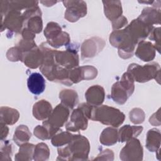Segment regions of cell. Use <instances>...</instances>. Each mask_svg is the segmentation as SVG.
<instances>
[{
    "mask_svg": "<svg viewBox=\"0 0 161 161\" xmlns=\"http://www.w3.org/2000/svg\"><path fill=\"white\" fill-rule=\"evenodd\" d=\"M145 114L142 109L139 108L133 109L130 113V119L133 123H141L143 121Z\"/></svg>",
    "mask_w": 161,
    "mask_h": 161,
    "instance_id": "1f68e13d",
    "label": "cell"
},
{
    "mask_svg": "<svg viewBox=\"0 0 161 161\" xmlns=\"http://www.w3.org/2000/svg\"><path fill=\"white\" fill-rule=\"evenodd\" d=\"M52 113L51 104L45 100H41L36 103L33 108V114L38 119H44L48 118Z\"/></svg>",
    "mask_w": 161,
    "mask_h": 161,
    "instance_id": "e0dca14e",
    "label": "cell"
},
{
    "mask_svg": "<svg viewBox=\"0 0 161 161\" xmlns=\"http://www.w3.org/2000/svg\"><path fill=\"white\" fill-rule=\"evenodd\" d=\"M27 86L29 91L35 95L42 94L45 89V80L40 73L34 72L30 75Z\"/></svg>",
    "mask_w": 161,
    "mask_h": 161,
    "instance_id": "7c38bea8",
    "label": "cell"
},
{
    "mask_svg": "<svg viewBox=\"0 0 161 161\" xmlns=\"http://www.w3.org/2000/svg\"><path fill=\"white\" fill-rule=\"evenodd\" d=\"M143 149L138 140L133 138L128 141L127 144L120 152V158L123 160H142Z\"/></svg>",
    "mask_w": 161,
    "mask_h": 161,
    "instance_id": "9c48e42d",
    "label": "cell"
},
{
    "mask_svg": "<svg viewBox=\"0 0 161 161\" xmlns=\"http://www.w3.org/2000/svg\"><path fill=\"white\" fill-rule=\"evenodd\" d=\"M143 130L142 126L125 125L119 129L118 133V140L123 142L128 141L139 135Z\"/></svg>",
    "mask_w": 161,
    "mask_h": 161,
    "instance_id": "d6986e66",
    "label": "cell"
},
{
    "mask_svg": "<svg viewBox=\"0 0 161 161\" xmlns=\"http://www.w3.org/2000/svg\"><path fill=\"white\" fill-rule=\"evenodd\" d=\"M87 103L91 106H99L104 98V91L102 87L96 85L89 87L85 94Z\"/></svg>",
    "mask_w": 161,
    "mask_h": 161,
    "instance_id": "4fadbf2b",
    "label": "cell"
},
{
    "mask_svg": "<svg viewBox=\"0 0 161 161\" xmlns=\"http://www.w3.org/2000/svg\"><path fill=\"white\" fill-rule=\"evenodd\" d=\"M152 25H147L139 19H134L126 28L131 36L137 43L138 41L142 40L147 37L152 29Z\"/></svg>",
    "mask_w": 161,
    "mask_h": 161,
    "instance_id": "30bf717a",
    "label": "cell"
},
{
    "mask_svg": "<svg viewBox=\"0 0 161 161\" xmlns=\"http://www.w3.org/2000/svg\"><path fill=\"white\" fill-rule=\"evenodd\" d=\"M160 133L158 130L152 129L150 130L147 133L146 146L147 148L151 151L154 152L160 147Z\"/></svg>",
    "mask_w": 161,
    "mask_h": 161,
    "instance_id": "603a6c76",
    "label": "cell"
},
{
    "mask_svg": "<svg viewBox=\"0 0 161 161\" xmlns=\"http://www.w3.org/2000/svg\"><path fill=\"white\" fill-rule=\"evenodd\" d=\"M31 133L25 125H20L16 129L14 134L13 140L17 145H21L29 140Z\"/></svg>",
    "mask_w": 161,
    "mask_h": 161,
    "instance_id": "d4e9b609",
    "label": "cell"
},
{
    "mask_svg": "<svg viewBox=\"0 0 161 161\" xmlns=\"http://www.w3.org/2000/svg\"><path fill=\"white\" fill-rule=\"evenodd\" d=\"M24 19L23 15L19 11L12 9L6 14L4 19V26L11 31H19L21 28Z\"/></svg>",
    "mask_w": 161,
    "mask_h": 161,
    "instance_id": "8fae6325",
    "label": "cell"
},
{
    "mask_svg": "<svg viewBox=\"0 0 161 161\" xmlns=\"http://www.w3.org/2000/svg\"><path fill=\"white\" fill-rule=\"evenodd\" d=\"M104 3V13L107 18L111 21L118 18L122 14L121 4L119 1H103Z\"/></svg>",
    "mask_w": 161,
    "mask_h": 161,
    "instance_id": "ac0fdd59",
    "label": "cell"
},
{
    "mask_svg": "<svg viewBox=\"0 0 161 161\" xmlns=\"http://www.w3.org/2000/svg\"><path fill=\"white\" fill-rule=\"evenodd\" d=\"M19 118V113L16 109L8 107L1 108V123L7 125L15 123Z\"/></svg>",
    "mask_w": 161,
    "mask_h": 161,
    "instance_id": "44dd1931",
    "label": "cell"
},
{
    "mask_svg": "<svg viewBox=\"0 0 161 161\" xmlns=\"http://www.w3.org/2000/svg\"><path fill=\"white\" fill-rule=\"evenodd\" d=\"M34 159L36 160H47L49 156V150L47 145L43 143H41L35 147Z\"/></svg>",
    "mask_w": 161,
    "mask_h": 161,
    "instance_id": "f546056e",
    "label": "cell"
},
{
    "mask_svg": "<svg viewBox=\"0 0 161 161\" xmlns=\"http://www.w3.org/2000/svg\"><path fill=\"white\" fill-rule=\"evenodd\" d=\"M109 42L113 46L119 48V55L123 58H128L132 56L136 44L127 28L113 31L110 35Z\"/></svg>",
    "mask_w": 161,
    "mask_h": 161,
    "instance_id": "3957f363",
    "label": "cell"
},
{
    "mask_svg": "<svg viewBox=\"0 0 161 161\" xmlns=\"http://www.w3.org/2000/svg\"><path fill=\"white\" fill-rule=\"evenodd\" d=\"M92 107L89 104L82 103L77 109L74 110L70 121L66 125V129L72 131L85 130L87 126V119H91Z\"/></svg>",
    "mask_w": 161,
    "mask_h": 161,
    "instance_id": "277c9868",
    "label": "cell"
},
{
    "mask_svg": "<svg viewBox=\"0 0 161 161\" xmlns=\"http://www.w3.org/2000/svg\"><path fill=\"white\" fill-rule=\"evenodd\" d=\"M35 146L33 144L25 143L21 145L19 152L16 155L15 160H31Z\"/></svg>",
    "mask_w": 161,
    "mask_h": 161,
    "instance_id": "484cf974",
    "label": "cell"
},
{
    "mask_svg": "<svg viewBox=\"0 0 161 161\" xmlns=\"http://www.w3.org/2000/svg\"><path fill=\"white\" fill-rule=\"evenodd\" d=\"M91 119L103 124L118 127L125 119L124 114L119 109L108 106L92 107Z\"/></svg>",
    "mask_w": 161,
    "mask_h": 161,
    "instance_id": "6da1fadb",
    "label": "cell"
},
{
    "mask_svg": "<svg viewBox=\"0 0 161 161\" xmlns=\"http://www.w3.org/2000/svg\"><path fill=\"white\" fill-rule=\"evenodd\" d=\"M62 29L58 24L51 22L48 23L45 29V36L47 37L48 42L52 40L62 33Z\"/></svg>",
    "mask_w": 161,
    "mask_h": 161,
    "instance_id": "83f0119b",
    "label": "cell"
},
{
    "mask_svg": "<svg viewBox=\"0 0 161 161\" xmlns=\"http://www.w3.org/2000/svg\"><path fill=\"white\" fill-rule=\"evenodd\" d=\"M33 33H38L42 31V21L41 18V14H35L30 17L27 22V28Z\"/></svg>",
    "mask_w": 161,
    "mask_h": 161,
    "instance_id": "4316f807",
    "label": "cell"
},
{
    "mask_svg": "<svg viewBox=\"0 0 161 161\" xmlns=\"http://www.w3.org/2000/svg\"><path fill=\"white\" fill-rule=\"evenodd\" d=\"M7 57L11 61H18L21 60L23 57V53L20 49L18 47L11 48L7 52Z\"/></svg>",
    "mask_w": 161,
    "mask_h": 161,
    "instance_id": "d6a6232c",
    "label": "cell"
},
{
    "mask_svg": "<svg viewBox=\"0 0 161 161\" xmlns=\"http://www.w3.org/2000/svg\"><path fill=\"white\" fill-rule=\"evenodd\" d=\"M69 35L62 31L58 36H57L56 38L53 39L52 40L48 41L50 45L54 47H59L63 45H66L69 42Z\"/></svg>",
    "mask_w": 161,
    "mask_h": 161,
    "instance_id": "4dcf8cb0",
    "label": "cell"
},
{
    "mask_svg": "<svg viewBox=\"0 0 161 161\" xmlns=\"http://www.w3.org/2000/svg\"><path fill=\"white\" fill-rule=\"evenodd\" d=\"M125 24H127L126 18H125L124 16L119 17L113 21V28L114 29L119 28L125 26Z\"/></svg>",
    "mask_w": 161,
    "mask_h": 161,
    "instance_id": "e575fe53",
    "label": "cell"
},
{
    "mask_svg": "<svg viewBox=\"0 0 161 161\" xmlns=\"http://www.w3.org/2000/svg\"><path fill=\"white\" fill-rule=\"evenodd\" d=\"M135 54L143 61L152 60L155 57L154 47L151 43L142 40L138 44Z\"/></svg>",
    "mask_w": 161,
    "mask_h": 161,
    "instance_id": "2e32d148",
    "label": "cell"
},
{
    "mask_svg": "<svg viewBox=\"0 0 161 161\" xmlns=\"http://www.w3.org/2000/svg\"><path fill=\"white\" fill-rule=\"evenodd\" d=\"M63 3L67 7L65 18L69 21H76L86 14L87 8L84 1H63Z\"/></svg>",
    "mask_w": 161,
    "mask_h": 161,
    "instance_id": "ba28073f",
    "label": "cell"
},
{
    "mask_svg": "<svg viewBox=\"0 0 161 161\" xmlns=\"http://www.w3.org/2000/svg\"><path fill=\"white\" fill-rule=\"evenodd\" d=\"M34 134L37 138L42 140L48 139L50 138L48 130L45 126H37L34 129Z\"/></svg>",
    "mask_w": 161,
    "mask_h": 161,
    "instance_id": "836d02e7",
    "label": "cell"
},
{
    "mask_svg": "<svg viewBox=\"0 0 161 161\" xmlns=\"http://www.w3.org/2000/svg\"><path fill=\"white\" fill-rule=\"evenodd\" d=\"M133 81L129 75L125 73L121 80L116 82L112 87L113 99L118 104H124L134 91Z\"/></svg>",
    "mask_w": 161,
    "mask_h": 161,
    "instance_id": "5b68a950",
    "label": "cell"
},
{
    "mask_svg": "<svg viewBox=\"0 0 161 161\" xmlns=\"http://www.w3.org/2000/svg\"><path fill=\"white\" fill-rule=\"evenodd\" d=\"M118 140V133L113 128H107L103 130L100 136V142L103 145H111Z\"/></svg>",
    "mask_w": 161,
    "mask_h": 161,
    "instance_id": "cb8c5ba5",
    "label": "cell"
},
{
    "mask_svg": "<svg viewBox=\"0 0 161 161\" xmlns=\"http://www.w3.org/2000/svg\"><path fill=\"white\" fill-rule=\"evenodd\" d=\"M69 114V111L67 107L62 104H58L51 113L47 121L43 123L50 133V137L53 136L60 127L62 126L66 122Z\"/></svg>",
    "mask_w": 161,
    "mask_h": 161,
    "instance_id": "52a82bcc",
    "label": "cell"
},
{
    "mask_svg": "<svg viewBox=\"0 0 161 161\" xmlns=\"http://www.w3.org/2000/svg\"><path fill=\"white\" fill-rule=\"evenodd\" d=\"M74 135L69 132H62L57 135H54L52 139V143L54 146L60 147L67 143H70Z\"/></svg>",
    "mask_w": 161,
    "mask_h": 161,
    "instance_id": "f1b7e54d",
    "label": "cell"
},
{
    "mask_svg": "<svg viewBox=\"0 0 161 161\" xmlns=\"http://www.w3.org/2000/svg\"><path fill=\"white\" fill-rule=\"evenodd\" d=\"M101 39L98 38H92L89 40H87L84 42L82 46V55L83 57H91L97 54L104 46V42L97 44Z\"/></svg>",
    "mask_w": 161,
    "mask_h": 161,
    "instance_id": "9a60e30c",
    "label": "cell"
},
{
    "mask_svg": "<svg viewBox=\"0 0 161 161\" xmlns=\"http://www.w3.org/2000/svg\"><path fill=\"white\" fill-rule=\"evenodd\" d=\"M160 11L151 8H146L138 19L147 25H152L153 23H160Z\"/></svg>",
    "mask_w": 161,
    "mask_h": 161,
    "instance_id": "ffe728a7",
    "label": "cell"
},
{
    "mask_svg": "<svg viewBox=\"0 0 161 161\" xmlns=\"http://www.w3.org/2000/svg\"><path fill=\"white\" fill-rule=\"evenodd\" d=\"M159 70L160 67L157 63H152L144 66L132 64L130 65L127 72L133 80L139 82H144L157 76V74L159 72Z\"/></svg>",
    "mask_w": 161,
    "mask_h": 161,
    "instance_id": "8992f818",
    "label": "cell"
},
{
    "mask_svg": "<svg viewBox=\"0 0 161 161\" xmlns=\"http://www.w3.org/2000/svg\"><path fill=\"white\" fill-rule=\"evenodd\" d=\"M59 97L62 104L70 109L73 108L78 102L77 94L73 90H63L60 93Z\"/></svg>",
    "mask_w": 161,
    "mask_h": 161,
    "instance_id": "7402d4cb",
    "label": "cell"
},
{
    "mask_svg": "<svg viewBox=\"0 0 161 161\" xmlns=\"http://www.w3.org/2000/svg\"><path fill=\"white\" fill-rule=\"evenodd\" d=\"M89 150L88 140L82 135H74L68 146L58 149V155L65 160L70 156L74 157L73 160H85L87 159Z\"/></svg>",
    "mask_w": 161,
    "mask_h": 161,
    "instance_id": "7a4b0ae2",
    "label": "cell"
},
{
    "mask_svg": "<svg viewBox=\"0 0 161 161\" xmlns=\"http://www.w3.org/2000/svg\"><path fill=\"white\" fill-rule=\"evenodd\" d=\"M43 59V53L35 47L31 50L24 53L21 61L30 68H36L40 65H41Z\"/></svg>",
    "mask_w": 161,
    "mask_h": 161,
    "instance_id": "5bb4252c",
    "label": "cell"
}]
</instances>
